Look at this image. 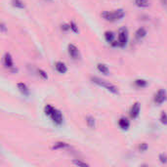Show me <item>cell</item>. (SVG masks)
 <instances>
[{
	"instance_id": "obj_1",
	"label": "cell",
	"mask_w": 167,
	"mask_h": 167,
	"mask_svg": "<svg viewBox=\"0 0 167 167\" xmlns=\"http://www.w3.org/2000/svg\"><path fill=\"white\" fill-rule=\"evenodd\" d=\"M125 12L123 9H116L112 12L109 11H104L101 14V17L107 21V22H116V21H120L124 18Z\"/></svg>"
},
{
	"instance_id": "obj_2",
	"label": "cell",
	"mask_w": 167,
	"mask_h": 167,
	"mask_svg": "<svg viewBox=\"0 0 167 167\" xmlns=\"http://www.w3.org/2000/svg\"><path fill=\"white\" fill-rule=\"evenodd\" d=\"M91 80H92L93 83H95V84L101 86V87H104L105 89H107L108 91H109L111 93L114 94V95H118V94H119L118 88L116 85H113V84H112V83H109L108 81L101 79V78L96 77V76L91 77Z\"/></svg>"
},
{
	"instance_id": "obj_3",
	"label": "cell",
	"mask_w": 167,
	"mask_h": 167,
	"mask_svg": "<svg viewBox=\"0 0 167 167\" xmlns=\"http://www.w3.org/2000/svg\"><path fill=\"white\" fill-rule=\"evenodd\" d=\"M128 38H129V34H128V29L123 27L118 29V35H117V41H118V45L119 47H125L127 45L128 42Z\"/></svg>"
},
{
	"instance_id": "obj_4",
	"label": "cell",
	"mask_w": 167,
	"mask_h": 167,
	"mask_svg": "<svg viewBox=\"0 0 167 167\" xmlns=\"http://www.w3.org/2000/svg\"><path fill=\"white\" fill-rule=\"evenodd\" d=\"M167 99V93L164 89H160L156 92V94L154 95V103L156 105H161L162 103H164Z\"/></svg>"
},
{
	"instance_id": "obj_5",
	"label": "cell",
	"mask_w": 167,
	"mask_h": 167,
	"mask_svg": "<svg viewBox=\"0 0 167 167\" xmlns=\"http://www.w3.org/2000/svg\"><path fill=\"white\" fill-rule=\"evenodd\" d=\"M51 119L53 120V122L57 125H61L63 124V120H64V117H63V113L59 109H56L53 112V113L51 114Z\"/></svg>"
},
{
	"instance_id": "obj_6",
	"label": "cell",
	"mask_w": 167,
	"mask_h": 167,
	"mask_svg": "<svg viewBox=\"0 0 167 167\" xmlns=\"http://www.w3.org/2000/svg\"><path fill=\"white\" fill-rule=\"evenodd\" d=\"M67 52H69V55L74 60L79 59V56H80L79 50H78V48L74 44H69V46H67Z\"/></svg>"
},
{
	"instance_id": "obj_7",
	"label": "cell",
	"mask_w": 167,
	"mask_h": 167,
	"mask_svg": "<svg viewBox=\"0 0 167 167\" xmlns=\"http://www.w3.org/2000/svg\"><path fill=\"white\" fill-rule=\"evenodd\" d=\"M141 112V105L139 102H136L133 104V106L131 107V109H130V116L133 119H136Z\"/></svg>"
},
{
	"instance_id": "obj_8",
	"label": "cell",
	"mask_w": 167,
	"mask_h": 167,
	"mask_svg": "<svg viewBox=\"0 0 167 167\" xmlns=\"http://www.w3.org/2000/svg\"><path fill=\"white\" fill-rule=\"evenodd\" d=\"M3 63H4V66L5 67H13L14 66V62H13V58L10 53H5L4 55V58H3Z\"/></svg>"
},
{
	"instance_id": "obj_9",
	"label": "cell",
	"mask_w": 167,
	"mask_h": 167,
	"mask_svg": "<svg viewBox=\"0 0 167 167\" xmlns=\"http://www.w3.org/2000/svg\"><path fill=\"white\" fill-rule=\"evenodd\" d=\"M17 87H18L19 91L22 93L24 96H27V97L29 96V89H28V87L27 84H25V83L19 82L17 84Z\"/></svg>"
},
{
	"instance_id": "obj_10",
	"label": "cell",
	"mask_w": 167,
	"mask_h": 167,
	"mask_svg": "<svg viewBox=\"0 0 167 167\" xmlns=\"http://www.w3.org/2000/svg\"><path fill=\"white\" fill-rule=\"evenodd\" d=\"M55 67H56L57 71L60 72V74H66L67 71V66H66L65 63H63V62H56Z\"/></svg>"
},
{
	"instance_id": "obj_11",
	"label": "cell",
	"mask_w": 167,
	"mask_h": 167,
	"mask_svg": "<svg viewBox=\"0 0 167 167\" xmlns=\"http://www.w3.org/2000/svg\"><path fill=\"white\" fill-rule=\"evenodd\" d=\"M118 125L122 130H127L130 127V121L128 120V118L126 117H121L118 120Z\"/></svg>"
},
{
	"instance_id": "obj_12",
	"label": "cell",
	"mask_w": 167,
	"mask_h": 167,
	"mask_svg": "<svg viewBox=\"0 0 167 167\" xmlns=\"http://www.w3.org/2000/svg\"><path fill=\"white\" fill-rule=\"evenodd\" d=\"M105 39L108 43L112 44L114 40H116V33L113 32V31H111V30H108L105 32Z\"/></svg>"
},
{
	"instance_id": "obj_13",
	"label": "cell",
	"mask_w": 167,
	"mask_h": 167,
	"mask_svg": "<svg viewBox=\"0 0 167 167\" xmlns=\"http://www.w3.org/2000/svg\"><path fill=\"white\" fill-rule=\"evenodd\" d=\"M97 70L100 71L101 74H105V75H108L109 74V69H108V66L106 64H102V63L98 64L97 65Z\"/></svg>"
},
{
	"instance_id": "obj_14",
	"label": "cell",
	"mask_w": 167,
	"mask_h": 167,
	"mask_svg": "<svg viewBox=\"0 0 167 167\" xmlns=\"http://www.w3.org/2000/svg\"><path fill=\"white\" fill-rule=\"evenodd\" d=\"M135 35H136L137 39H142L147 35V29H146L145 28H139L136 30V32H135Z\"/></svg>"
},
{
	"instance_id": "obj_15",
	"label": "cell",
	"mask_w": 167,
	"mask_h": 167,
	"mask_svg": "<svg viewBox=\"0 0 167 167\" xmlns=\"http://www.w3.org/2000/svg\"><path fill=\"white\" fill-rule=\"evenodd\" d=\"M135 5L139 8H147L150 6V0H135Z\"/></svg>"
},
{
	"instance_id": "obj_16",
	"label": "cell",
	"mask_w": 167,
	"mask_h": 167,
	"mask_svg": "<svg viewBox=\"0 0 167 167\" xmlns=\"http://www.w3.org/2000/svg\"><path fill=\"white\" fill-rule=\"evenodd\" d=\"M70 145L66 144L65 142H57L54 144V146L52 147L53 150H60V149H66V148H69Z\"/></svg>"
},
{
	"instance_id": "obj_17",
	"label": "cell",
	"mask_w": 167,
	"mask_h": 167,
	"mask_svg": "<svg viewBox=\"0 0 167 167\" xmlns=\"http://www.w3.org/2000/svg\"><path fill=\"white\" fill-rule=\"evenodd\" d=\"M11 2H12V5L15 8H18V9H25V5L22 0H12Z\"/></svg>"
},
{
	"instance_id": "obj_18",
	"label": "cell",
	"mask_w": 167,
	"mask_h": 167,
	"mask_svg": "<svg viewBox=\"0 0 167 167\" xmlns=\"http://www.w3.org/2000/svg\"><path fill=\"white\" fill-rule=\"evenodd\" d=\"M54 111H55V108L53 106H51V105H46L44 107V113H45V116H51V114L53 113Z\"/></svg>"
},
{
	"instance_id": "obj_19",
	"label": "cell",
	"mask_w": 167,
	"mask_h": 167,
	"mask_svg": "<svg viewBox=\"0 0 167 167\" xmlns=\"http://www.w3.org/2000/svg\"><path fill=\"white\" fill-rule=\"evenodd\" d=\"M86 122H87V125L90 128H94V127H95V125H96V120L93 116H87L86 117Z\"/></svg>"
},
{
	"instance_id": "obj_20",
	"label": "cell",
	"mask_w": 167,
	"mask_h": 167,
	"mask_svg": "<svg viewBox=\"0 0 167 167\" xmlns=\"http://www.w3.org/2000/svg\"><path fill=\"white\" fill-rule=\"evenodd\" d=\"M135 85L140 88H144L148 85V81H146L145 79H136L135 80Z\"/></svg>"
},
{
	"instance_id": "obj_21",
	"label": "cell",
	"mask_w": 167,
	"mask_h": 167,
	"mask_svg": "<svg viewBox=\"0 0 167 167\" xmlns=\"http://www.w3.org/2000/svg\"><path fill=\"white\" fill-rule=\"evenodd\" d=\"M160 122L164 124V125H167V113L165 112H162L160 114V118H159Z\"/></svg>"
},
{
	"instance_id": "obj_22",
	"label": "cell",
	"mask_w": 167,
	"mask_h": 167,
	"mask_svg": "<svg viewBox=\"0 0 167 167\" xmlns=\"http://www.w3.org/2000/svg\"><path fill=\"white\" fill-rule=\"evenodd\" d=\"M70 30L71 31H74V33H78V27H77V25H76V23L75 22H74V21H72V22H70Z\"/></svg>"
},
{
	"instance_id": "obj_23",
	"label": "cell",
	"mask_w": 167,
	"mask_h": 167,
	"mask_svg": "<svg viewBox=\"0 0 167 167\" xmlns=\"http://www.w3.org/2000/svg\"><path fill=\"white\" fill-rule=\"evenodd\" d=\"M37 72H38V74H39L41 77H42V79H44V80H47V79H48V74H46V71H45V70H38Z\"/></svg>"
},
{
	"instance_id": "obj_24",
	"label": "cell",
	"mask_w": 167,
	"mask_h": 167,
	"mask_svg": "<svg viewBox=\"0 0 167 167\" xmlns=\"http://www.w3.org/2000/svg\"><path fill=\"white\" fill-rule=\"evenodd\" d=\"M72 162H74V164L76 165V166H86V167L89 166V164H88V163L83 162V161H81V160H77V159H74Z\"/></svg>"
},
{
	"instance_id": "obj_25",
	"label": "cell",
	"mask_w": 167,
	"mask_h": 167,
	"mask_svg": "<svg viewBox=\"0 0 167 167\" xmlns=\"http://www.w3.org/2000/svg\"><path fill=\"white\" fill-rule=\"evenodd\" d=\"M61 29L63 31H69L70 29V24H64V25H61Z\"/></svg>"
},
{
	"instance_id": "obj_26",
	"label": "cell",
	"mask_w": 167,
	"mask_h": 167,
	"mask_svg": "<svg viewBox=\"0 0 167 167\" xmlns=\"http://www.w3.org/2000/svg\"><path fill=\"white\" fill-rule=\"evenodd\" d=\"M159 160H160L161 163H167V155L164 154H160L159 155Z\"/></svg>"
},
{
	"instance_id": "obj_27",
	"label": "cell",
	"mask_w": 167,
	"mask_h": 167,
	"mask_svg": "<svg viewBox=\"0 0 167 167\" xmlns=\"http://www.w3.org/2000/svg\"><path fill=\"white\" fill-rule=\"evenodd\" d=\"M139 149H140V150H141V152H146V150H148V145L146 144V143H142V144L140 145Z\"/></svg>"
},
{
	"instance_id": "obj_28",
	"label": "cell",
	"mask_w": 167,
	"mask_h": 167,
	"mask_svg": "<svg viewBox=\"0 0 167 167\" xmlns=\"http://www.w3.org/2000/svg\"><path fill=\"white\" fill-rule=\"evenodd\" d=\"M0 28H1V32H6L7 31L6 25H5L4 23H1V25H0Z\"/></svg>"
},
{
	"instance_id": "obj_29",
	"label": "cell",
	"mask_w": 167,
	"mask_h": 167,
	"mask_svg": "<svg viewBox=\"0 0 167 167\" xmlns=\"http://www.w3.org/2000/svg\"><path fill=\"white\" fill-rule=\"evenodd\" d=\"M161 3L163 4V6L165 5V6H167V0H161Z\"/></svg>"
},
{
	"instance_id": "obj_30",
	"label": "cell",
	"mask_w": 167,
	"mask_h": 167,
	"mask_svg": "<svg viewBox=\"0 0 167 167\" xmlns=\"http://www.w3.org/2000/svg\"><path fill=\"white\" fill-rule=\"evenodd\" d=\"M46 1H52V0H46Z\"/></svg>"
}]
</instances>
